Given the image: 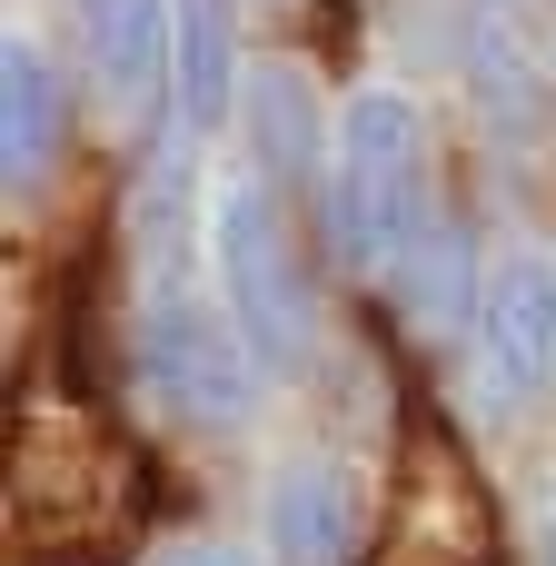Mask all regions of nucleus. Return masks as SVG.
Returning a JSON list of instances; mask_svg holds the SVG:
<instances>
[{
  "label": "nucleus",
  "instance_id": "obj_11",
  "mask_svg": "<svg viewBox=\"0 0 556 566\" xmlns=\"http://www.w3.org/2000/svg\"><path fill=\"white\" fill-rule=\"evenodd\" d=\"M50 149H60V80L30 40H10V60H0V169L40 179Z\"/></svg>",
  "mask_w": 556,
  "mask_h": 566
},
{
  "label": "nucleus",
  "instance_id": "obj_5",
  "mask_svg": "<svg viewBox=\"0 0 556 566\" xmlns=\"http://www.w3.org/2000/svg\"><path fill=\"white\" fill-rule=\"evenodd\" d=\"M378 566H497V547H487V507H478V488H468V468H458L448 438L418 448L398 537H388V557H378Z\"/></svg>",
  "mask_w": 556,
  "mask_h": 566
},
{
  "label": "nucleus",
  "instance_id": "obj_1",
  "mask_svg": "<svg viewBox=\"0 0 556 566\" xmlns=\"http://www.w3.org/2000/svg\"><path fill=\"white\" fill-rule=\"evenodd\" d=\"M418 199H428V129H418V109L388 99V90L348 99V119H338V169L318 179V219H328L338 259H348V269H388V259L428 229Z\"/></svg>",
  "mask_w": 556,
  "mask_h": 566
},
{
  "label": "nucleus",
  "instance_id": "obj_10",
  "mask_svg": "<svg viewBox=\"0 0 556 566\" xmlns=\"http://www.w3.org/2000/svg\"><path fill=\"white\" fill-rule=\"evenodd\" d=\"M169 80H179V119L219 129L239 99V0H179V40H169Z\"/></svg>",
  "mask_w": 556,
  "mask_h": 566
},
{
  "label": "nucleus",
  "instance_id": "obj_12",
  "mask_svg": "<svg viewBox=\"0 0 556 566\" xmlns=\"http://www.w3.org/2000/svg\"><path fill=\"white\" fill-rule=\"evenodd\" d=\"M388 279H398V298H408V318H418V328H458V318H478L458 219H428V229H418V239L388 259Z\"/></svg>",
  "mask_w": 556,
  "mask_h": 566
},
{
  "label": "nucleus",
  "instance_id": "obj_8",
  "mask_svg": "<svg viewBox=\"0 0 556 566\" xmlns=\"http://www.w3.org/2000/svg\"><path fill=\"white\" fill-rule=\"evenodd\" d=\"M269 547H279V566H348V478L328 458H289L279 468Z\"/></svg>",
  "mask_w": 556,
  "mask_h": 566
},
{
  "label": "nucleus",
  "instance_id": "obj_2",
  "mask_svg": "<svg viewBox=\"0 0 556 566\" xmlns=\"http://www.w3.org/2000/svg\"><path fill=\"white\" fill-rule=\"evenodd\" d=\"M209 249H219V289H229V318H239V338L259 348V368H308V348H318V298H308V269H298L289 229H279L269 179H229V189H219Z\"/></svg>",
  "mask_w": 556,
  "mask_h": 566
},
{
  "label": "nucleus",
  "instance_id": "obj_9",
  "mask_svg": "<svg viewBox=\"0 0 556 566\" xmlns=\"http://www.w3.org/2000/svg\"><path fill=\"white\" fill-rule=\"evenodd\" d=\"M239 99H249V159H259V179H318V159H328L318 90L289 60H269V70H249Z\"/></svg>",
  "mask_w": 556,
  "mask_h": 566
},
{
  "label": "nucleus",
  "instance_id": "obj_13",
  "mask_svg": "<svg viewBox=\"0 0 556 566\" xmlns=\"http://www.w3.org/2000/svg\"><path fill=\"white\" fill-rule=\"evenodd\" d=\"M129 239H139V259L159 269V289H169L179 259H189V149H159V159L139 169V189H129Z\"/></svg>",
  "mask_w": 556,
  "mask_h": 566
},
{
  "label": "nucleus",
  "instance_id": "obj_15",
  "mask_svg": "<svg viewBox=\"0 0 556 566\" xmlns=\"http://www.w3.org/2000/svg\"><path fill=\"white\" fill-rule=\"evenodd\" d=\"M547 566H556V537H547Z\"/></svg>",
  "mask_w": 556,
  "mask_h": 566
},
{
  "label": "nucleus",
  "instance_id": "obj_4",
  "mask_svg": "<svg viewBox=\"0 0 556 566\" xmlns=\"http://www.w3.org/2000/svg\"><path fill=\"white\" fill-rule=\"evenodd\" d=\"M249 338H239V318H209L199 298H179V289H159L149 298V318H139V378H149V398L179 418V428H239L259 398H249Z\"/></svg>",
  "mask_w": 556,
  "mask_h": 566
},
{
  "label": "nucleus",
  "instance_id": "obj_7",
  "mask_svg": "<svg viewBox=\"0 0 556 566\" xmlns=\"http://www.w3.org/2000/svg\"><path fill=\"white\" fill-rule=\"evenodd\" d=\"M80 40H90V80L109 99H139L169 70L179 40V0H80Z\"/></svg>",
  "mask_w": 556,
  "mask_h": 566
},
{
  "label": "nucleus",
  "instance_id": "obj_14",
  "mask_svg": "<svg viewBox=\"0 0 556 566\" xmlns=\"http://www.w3.org/2000/svg\"><path fill=\"white\" fill-rule=\"evenodd\" d=\"M169 566H249V557H239V547H179Z\"/></svg>",
  "mask_w": 556,
  "mask_h": 566
},
{
  "label": "nucleus",
  "instance_id": "obj_3",
  "mask_svg": "<svg viewBox=\"0 0 556 566\" xmlns=\"http://www.w3.org/2000/svg\"><path fill=\"white\" fill-rule=\"evenodd\" d=\"M119 478H129V458L80 408H30L20 438H10V517H20L30 547H70V537L109 527Z\"/></svg>",
  "mask_w": 556,
  "mask_h": 566
},
{
  "label": "nucleus",
  "instance_id": "obj_6",
  "mask_svg": "<svg viewBox=\"0 0 556 566\" xmlns=\"http://www.w3.org/2000/svg\"><path fill=\"white\" fill-rule=\"evenodd\" d=\"M478 338H487V368H497L507 398H537L556 378V269L547 259H507L478 289Z\"/></svg>",
  "mask_w": 556,
  "mask_h": 566
}]
</instances>
